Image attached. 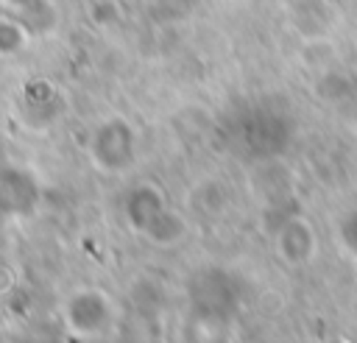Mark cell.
Returning <instances> with one entry per match:
<instances>
[{
    "mask_svg": "<svg viewBox=\"0 0 357 343\" xmlns=\"http://www.w3.org/2000/svg\"><path fill=\"white\" fill-rule=\"evenodd\" d=\"M279 251L287 262H304L315 251V234L307 229V223L293 220L279 234Z\"/></svg>",
    "mask_w": 357,
    "mask_h": 343,
    "instance_id": "cell-3",
    "label": "cell"
},
{
    "mask_svg": "<svg viewBox=\"0 0 357 343\" xmlns=\"http://www.w3.org/2000/svg\"><path fill=\"white\" fill-rule=\"evenodd\" d=\"M187 301L198 318L206 321H229L240 312L245 301L243 282L218 265L198 268L187 282Z\"/></svg>",
    "mask_w": 357,
    "mask_h": 343,
    "instance_id": "cell-2",
    "label": "cell"
},
{
    "mask_svg": "<svg viewBox=\"0 0 357 343\" xmlns=\"http://www.w3.org/2000/svg\"><path fill=\"white\" fill-rule=\"evenodd\" d=\"M340 237H343L346 248H349L351 254H357V209H354V212H349V215H346V220L340 223Z\"/></svg>",
    "mask_w": 357,
    "mask_h": 343,
    "instance_id": "cell-4",
    "label": "cell"
},
{
    "mask_svg": "<svg viewBox=\"0 0 357 343\" xmlns=\"http://www.w3.org/2000/svg\"><path fill=\"white\" fill-rule=\"evenodd\" d=\"M226 139L240 156L265 159L284 148L290 139V123L284 114L265 109V106H245L240 109L226 128Z\"/></svg>",
    "mask_w": 357,
    "mask_h": 343,
    "instance_id": "cell-1",
    "label": "cell"
}]
</instances>
